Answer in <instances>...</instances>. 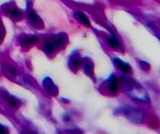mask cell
I'll return each mask as SVG.
<instances>
[{"instance_id": "1", "label": "cell", "mask_w": 160, "mask_h": 134, "mask_svg": "<svg viewBox=\"0 0 160 134\" xmlns=\"http://www.w3.org/2000/svg\"><path fill=\"white\" fill-rule=\"evenodd\" d=\"M125 87L130 97L140 101H147L148 95L142 86L133 79H125Z\"/></svg>"}, {"instance_id": "2", "label": "cell", "mask_w": 160, "mask_h": 134, "mask_svg": "<svg viewBox=\"0 0 160 134\" xmlns=\"http://www.w3.org/2000/svg\"><path fill=\"white\" fill-rule=\"evenodd\" d=\"M66 41H67V37L65 34H58L49 37L45 42V51L49 54H51L58 48L62 46Z\"/></svg>"}, {"instance_id": "3", "label": "cell", "mask_w": 160, "mask_h": 134, "mask_svg": "<svg viewBox=\"0 0 160 134\" xmlns=\"http://www.w3.org/2000/svg\"><path fill=\"white\" fill-rule=\"evenodd\" d=\"M122 113L125 115L128 120L134 123L140 122L143 118V114L141 110L135 108V107H130V106L124 107L122 109Z\"/></svg>"}, {"instance_id": "4", "label": "cell", "mask_w": 160, "mask_h": 134, "mask_svg": "<svg viewBox=\"0 0 160 134\" xmlns=\"http://www.w3.org/2000/svg\"><path fill=\"white\" fill-rule=\"evenodd\" d=\"M42 84H43V87L45 91L50 95H57L58 94V90L57 86L53 83V80L49 78V77H46V78H44Z\"/></svg>"}, {"instance_id": "5", "label": "cell", "mask_w": 160, "mask_h": 134, "mask_svg": "<svg viewBox=\"0 0 160 134\" xmlns=\"http://www.w3.org/2000/svg\"><path fill=\"white\" fill-rule=\"evenodd\" d=\"M113 62L117 66V67L120 69V70L124 73H129L131 71V67L129 66V64L126 63V62H123L121 59L117 58V57H115L113 58Z\"/></svg>"}, {"instance_id": "6", "label": "cell", "mask_w": 160, "mask_h": 134, "mask_svg": "<svg viewBox=\"0 0 160 134\" xmlns=\"http://www.w3.org/2000/svg\"><path fill=\"white\" fill-rule=\"evenodd\" d=\"M1 95H2V98H3L6 101H8V103L12 105V107H18V106L20 105V102L18 101L16 99H15L13 96H12L10 94H8V92H1Z\"/></svg>"}, {"instance_id": "7", "label": "cell", "mask_w": 160, "mask_h": 134, "mask_svg": "<svg viewBox=\"0 0 160 134\" xmlns=\"http://www.w3.org/2000/svg\"><path fill=\"white\" fill-rule=\"evenodd\" d=\"M37 41V39L34 37H24L20 41L21 45L24 48H28Z\"/></svg>"}, {"instance_id": "8", "label": "cell", "mask_w": 160, "mask_h": 134, "mask_svg": "<svg viewBox=\"0 0 160 134\" xmlns=\"http://www.w3.org/2000/svg\"><path fill=\"white\" fill-rule=\"evenodd\" d=\"M74 16L76 18L77 20L80 22V23H83L84 25H87V26H90V21L88 19L85 15L82 12H77L74 13Z\"/></svg>"}, {"instance_id": "9", "label": "cell", "mask_w": 160, "mask_h": 134, "mask_svg": "<svg viewBox=\"0 0 160 134\" xmlns=\"http://www.w3.org/2000/svg\"><path fill=\"white\" fill-rule=\"evenodd\" d=\"M28 18H29V20H31V22L33 24H35V25L37 26H40L42 24V23H41V20L39 18V16H37V14L35 13L34 12H29V13H28Z\"/></svg>"}, {"instance_id": "10", "label": "cell", "mask_w": 160, "mask_h": 134, "mask_svg": "<svg viewBox=\"0 0 160 134\" xmlns=\"http://www.w3.org/2000/svg\"><path fill=\"white\" fill-rule=\"evenodd\" d=\"M117 88H118V80L117 78H113L110 82V92L112 94H115L117 92Z\"/></svg>"}, {"instance_id": "11", "label": "cell", "mask_w": 160, "mask_h": 134, "mask_svg": "<svg viewBox=\"0 0 160 134\" xmlns=\"http://www.w3.org/2000/svg\"><path fill=\"white\" fill-rule=\"evenodd\" d=\"M107 41H108V44L110 46L112 47V48H118V47H120L119 41H118L115 37L108 38Z\"/></svg>"}, {"instance_id": "12", "label": "cell", "mask_w": 160, "mask_h": 134, "mask_svg": "<svg viewBox=\"0 0 160 134\" xmlns=\"http://www.w3.org/2000/svg\"><path fill=\"white\" fill-rule=\"evenodd\" d=\"M140 66H141V67H142V68L145 70H147L150 69V66H149L148 63L143 62V61H141L140 62Z\"/></svg>"}, {"instance_id": "13", "label": "cell", "mask_w": 160, "mask_h": 134, "mask_svg": "<svg viewBox=\"0 0 160 134\" xmlns=\"http://www.w3.org/2000/svg\"><path fill=\"white\" fill-rule=\"evenodd\" d=\"M7 132H8L7 128H5V127L2 126V125H1V124H0V134L6 133Z\"/></svg>"}, {"instance_id": "14", "label": "cell", "mask_w": 160, "mask_h": 134, "mask_svg": "<svg viewBox=\"0 0 160 134\" xmlns=\"http://www.w3.org/2000/svg\"><path fill=\"white\" fill-rule=\"evenodd\" d=\"M2 34H3V32H2V26H1V23H0V40L2 39Z\"/></svg>"}]
</instances>
